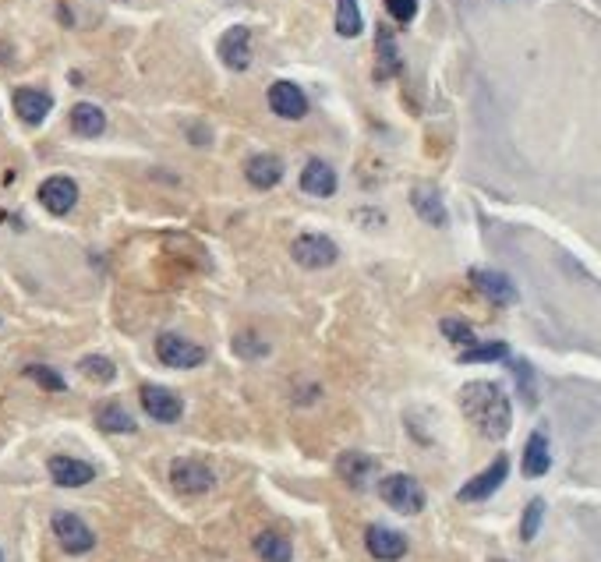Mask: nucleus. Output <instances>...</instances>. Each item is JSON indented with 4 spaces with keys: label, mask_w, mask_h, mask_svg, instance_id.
Masks as SVG:
<instances>
[{
    "label": "nucleus",
    "mask_w": 601,
    "mask_h": 562,
    "mask_svg": "<svg viewBox=\"0 0 601 562\" xmlns=\"http://www.w3.org/2000/svg\"><path fill=\"white\" fill-rule=\"evenodd\" d=\"M460 410L467 414V421L484 439H506L510 436L513 410H510L506 393L495 382H467L460 389Z\"/></svg>",
    "instance_id": "f257e3e1"
},
{
    "label": "nucleus",
    "mask_w": 601,
    "mask_h": 562,
    "mask_svg": "<svg viewBox=\"0 0 601 562\" xmlns=\"http://www.w3.org/2000/svg\"><path fill=\"white\" fill-rule=\"evenodd\" d=\"M379 495H382L386 506H393L403 517H414V513L425 510V492H421V484L414 482L410 474H390V478H382L379 482Z\"/></svg>",
    "instance_id": "f03ea898"
},
{
    "label": "nucleus",
    "mask_w": 601,
    "mask_h": 562,
    "mask_svg": "<svg viewBox=\"0 0 601 562\" xmlns=\"http://www.w3.org/2000/svg\"><path fill=\"white\" fill-rule=\"evenodd\" d=\"M290 255L305 269H325V266H333L340 258V248L325 234H301L297 241L290 244Z\"/></svg>",
    "instance_id": "7ed1b4c3"
},
{
    "label": "nucleus",
    "mask_w": 601,
    "mask_h": 562,
    "mask_svg": "<svg viewBox=\"0 0 601 562\" xmlns=\"http://www.w3.org/2000/svg\"><path fill=\"white\" fill-rule=\"evenodd\" d=\"M170 482H174L177 492H184V495H205V492H212L216 474H212V467H209L205 460L181 456V460H174V467H170Z\"/></svg>",
    "instance_id": "20e7f679"
},
{
    "label": "nucleus",
    "mask_w": 601,
    "mask_h": 562,
    "mask_svg": "<svg viewBox=\"0 0 601 562\" xmlns=\"http://www.w3.org/2000/svg\"><path fill=\"white\" fill-rule=\"evenodd\" d=\"M53 534H57V541H61V548L68 556H85V552L96 548L92 527L81 517H75V513H53Z\"/></svg>",
    "instance_id": "39448f33"
},
{
    "label": "nucleus",
    "mask_w": 601,
    "mask_h": 562,
    "mask_svg": "<svg viewBox=\"0 0 601 562\" xmlns=\"http://www.w3.org/2000/svg\"><path fill=\"white\" fill-rule=\"evenodd\" d=\"M156 358H160L166 368H199L205 361V351L199 343L177 336V333H163L156 340Z\"/></svg>",
    "instance_id": "423d86ee"
},
{
    "label": "nucleus",
    "mask_w": 601,
    "mask_h": 562,
    "mask_svg": "<svg viewBox=\"0 0 601 562\" xmlns=\"http://www.w3.org/2000/svg\"><path fill=\"white\" fill-rule=\"evenodd\" d=\"M75 201H79V184L64 173H53L40 184V205L53 216H68L75 209Z\"/></svg>",
    "instance_id": "0eeeda50"
},
{
    "label": "nucleus",
    "mask_w": 601,
    "mask_h": 562,
    "mask_svg": "<svg viewBox=\"0 0 601 562\" xmlns=\"http://www.w3.org/2000/svg\"><path fill=\"white\" fill-rule=\"evenodd\" d=\"M506 474H510V460H506V456H495L488 471H481L478 478H471V482L460 488V502H481V499H488L492 492L502 488Z\"/></svg>",
    "instance_id": "6e6552de"
},
{
    "label": "nucleus",
    "mask_w": 601,
    "mask_h": 562,
    "mask_svg": "<svg viewBox=\"0 0 601 562\" xmlns=\"http://www.w3.org/2000/svg\"><path fill=\"white\" fill-rule=\"evenodd\" d=\"M142 407H146V414H149L153 421H160V425H174V421H181V414H184L181 397L170 393V389H163V386H142Z\"/></svg>",
    "instance_id": "1a4fd4ad"
},
{
    "label": "nucleus",
    "mask_w": 601,
    "mask_h": 562,
    "mask_svg": "<svg viewBox=\"0 0 601 562\" xmlns=\"http://www.w3.org/2000/svg\"><path fill=\"white\" fill-rule=\"evenodd\" d=\"M269 107L283 121H301L308 114V96L294 81H273L269 85Z\"/></svg>",
    "instance_id": "9d476101"
},
{
    "label": "nucleus",
    "mask_w": 601,
    "mask_h": 562,
    "mask_svg": "<svg viewBox=\"0 0 601 562\" xmlns=\"http://www.w3.org/2000/svg\"><path fill=\"white\" fill-rule=\"evenodd\" d=\"M364 545H368L371 559H379V562H397L407 556V538H403L400 530H390V527H379V523L368 527Z\"/></svg>",
    "instance_id": "9b49d317"
},
{
    "label": "nucleus",
    "mask_w": 601,
    "mask_h": 562,
    "mask_svg": "<svg viewBox=\"0 0 601 562\" xmlns=\"http://www.w3.org/2000/svg\"><path fill=\"white\" fill-rule=\"evenodd\" d=\"M220 61L227 68H234V71H244L251 64V33L244 25H234V29L223 33V40H220Z\"/></svg>",
    "instance_id": "f8f14e48"
},
{
    "label": "nucleus",
    "mask_w": 601,
    "mask_h": 562,
    "mask_svg": "<svg viewBox=\"0 0 601 562\" xmlns=\"http://www.w3.org/2000/svg\"><path fill=\"white\" fill-rule=\"evenodd\" d=\"M46 467H50V478L61 488H81L96 478V467L85 460H75V456H53Z\"/></svg>",
    "instance_id": "ddd939ff"
},
{
    "label": "nucleus",
    "mask_w": 601,
    "mask_h": 562,
    "mask_svg": "<svg viewBox=\"0 0 601 562\" xmlns=\"http://www.w3.org/2000/svg\"><path fill=\"white\" fill-rule=\"evenodd\" d=\"M301 188L315 199H329L336 192V170L325 160H308L301 170Z\"/></svg>",
    "instance_id": "4468645a"
},
{
    "label": "nucleus",
    "mask_w": 601,
    "mask_h": 562,
    "mask_svg": "<svg viewBox=\"0 0 601 562\" xmlns=\"http://www.w3.org/2000/svg\"><path fill=\"white\" fill-rule=\"evenodd\" d=\"M50 107H53V99L42 89H18L14 92V114L25 124H42L46 114H50Z\"/></svg>",
    "instance_id": "2eb2a0df"
},
{
    "label": "nucleus",
    "mask_w": 601,
    "mask_h": 562,
    "mask_svg": "<svg viewBox=\"0 0 601 562\" xmlns=\"http://www.w3.org/2000/svg\"><path fill=\"white\" fill-rule=\"evenodd\" d=\"M244 177L255 184V188H262V192H269V188H277L283 177V163L277 156H269V153H262V156H251L248 166H244Z\"/></svg>",
    "instance_id": "dca6fc26"
},
{
    "label": "nucleus",
    "mask_w": 601,
    "mask_h": 562,
    "mask_svg": "<svg viewBox=\"0 0 601 562\" xmlns=\"http://www.w3.org/2000/svg\"><path fill=\"white\" fill-rule=\"evenodd\" d=\"M549 467H552L549 439H545V432H534L527 439V445H523V474L527 478H541V474H549Z\"/></svg>",
    "instance_id": "f3484780"
},
{
    "label": "nucleus",
    "mask_w": 601,
    "mask_h": 562,
    "mask_svg": "<svg viewBox=\"0 0 601 562\" xmlns=\"http://www.w3.org/2000/svg\"><path fill=\"white\" fill-rule=\"evenodd\" d=\"M336 474L351 484V488H361V484L375 474V460L364 456V453H343V456L336 460Z\"/></svg>",
    "instance_id": "a211bd4d"
},
{
    "label": "nucleus",
    "mask_w": 601,
    "mask_h": 562,
    "mask_svg": "<svg viewBox=\"0 0 601 562\" xmlns=\"http://www.w3.org/2000/svg\"><path fill=\"white\" fill-rule=\"evenodd\" d=\"M71 131L81 135V138H96V135L107 131V114L99 107H92V103H79L71 110Z\"/></svg>",
    "instance_id": "6ab92c4d"
},
{
    "label": "nucleus",
    "mask_w": 601,
    "mask_h": 562,
    "mask_svg": "<svg viewBox=\"0 0 601 562\" xmlns=\"http://www.w3.org/2000/svg\"><path fill=\"white\" fill-rule=\"evenodd\" d=\"M471 280L478 283V290H484L492 301H499V304H510V301H517V290H513V283L506 280L502 273H488V269H474L471 273Z\"/></svg>",
    "instance_id": "aec40b11"
},
{
    "label": "nucleus",
    "mask_w": 601,
    "mask_h": 562,
    "mask_svg": "<svg viewBox=\"0 0 601 562\" xmlns=\"http://www.w3.org/2000/svg\"><path fill=\"white\" fill-rule=\"evenodd\" d=\"M255 556L262 562H290L294 556V548H290V541L277 534V530H262L258 538H255Z\"/></svg>",
    "instance_id": "412c9836"
},
{
    "label": "nucleus",
    "mask_w": 601,
    "mask_h": 562,
    "mask_svg": "<svg viewBox=\"0 0 601 562\" xmlns=\"http://www.w3.org/2000/svg\"><path fill=\"white\" fill-rule=\"evenodd\" d=\"M96 425H99L103 432H117V436H131V432H135V417H131L120 403H103V407L96 410Z\"/></svg>",
    "instance_id": "4be33fe9"
},
{
    "label": "nucleus",
    "mask_w": 601,
    "mask_h": 562,
    "mask_svg": "<svg viewBox=\"0 0 601 562\" xmlns=\"http://www.w3.org/2000/svg\"><path fill=\"white\" fill-rule=\"evenodd\" d=\"M414 209H418V216L428 220L432 227H442V223H446V209H442L439 195H436L432 188H418V192H414Z\"/></svg>",
    "instance_id": "5701e85b"
},
{
    "label": "nucleus",
    "mask_w": 601,
    "mask_h": 562,
    "mask_svg": "<svg viewBox=\"0 0 601 562\" xmlns=\"http://www.w3.org/2000/svg\"><path fill=\"white\" fill-rule=\"evenodd\" d=\"M336 33H340L343 40H354L361 33L358 0H336Z\"/></svg>",
    "instance_id": "b1692460"
},
{
    "label": "nucleus",
    "mask_w": 601,
    "mask_h": 562,
    "mask_svg": "<svg viewBox=\"0 0 601 562\" xmlns=\"http://www.w3.org/2000/svg\"><path fill=\"white\" fill-rule=\"evenodd\" d=\"M510 351L506 343H471L464 354H460V364H484V361H502Z\"/></svg>",
    "instance_id": "393cba45"
},
{
    "label": "nucleus",
    "mask_w": 601,
    "mask_h": 562,
    "mask_svg": "<svg viewBox=\"0 0 601 562\" xmlns=\"http://www.w3.org/2000/svg\"><path fill=\"white\" fill-rule=\"evenodd\" d=\"M25 375H29L33 382H40L42 389H50V393H64V389H68V382H64L53 368H46V364H29Z\"/></svg>",
    "instance_id": "a878e982"
},
{
    "label": "nucleus",
    "mask_w": 601,
    "mask_h": 562,
    "mask_svg": "<svg viewBox=\"0 0 601 562\" xmlns=\"http://www.w3.org/2000/svg\"><path fill=\"white\" fill-rule=\"evenodd\" d=\"M79 368H81V371H85V375H89V379H96V382H110V379L117 375V368H114V361H107V358H96V354L81 358Z\"/></svg>",
    "instance_id": "bb28decb"
},
{
    "label": "nucleus",
    "mask_w": 601,
    "mask_h": 562,
    "mask_svg": "<svg viewBox=\"0 0 601 562\" xmlns=\"http://www.w3.org/2000/svg\"><path fill=\"white\" fill-rule=\"evenodd\" d=\"M541 517H545V502H541V499L527 502V510H523V523H521L523 541H534V534H538V527H541Z\"/></svg>",
    "instance_id": "cd10ccee"
},
{
    "label": "nucleus",
    "mask_w": 601,
    "mask_h": 562,
    "mask_svg": "<svg viewBox=\"0 0 601 562\" xmlns=\"http://www.w3.org/2000/svg\"><path fill=\"white\" fill-rule=\"evenodd\" d=\"M442 336L446 340H453V343H460V347H471V343H478L474 340V333H471V325L460 319H442Z\"/></svg>",
    "instance_id": "c85d7f7f"
},
{
    "label": "nucleus",
    "mask_w": 601,
    "mask_h": 562,
    "mask_svg": "<svg viewBox=\"0 0 601 562\" xmlns=\"http://www.w3.org/2000/svg\"><path fill=\"white\" fill-rule=\"evenodd\" d=\"M386 11L397 18V22H410L418 14V0H386Z\"/></svg>",
    "instance_id": "c756f323"
},
{
    "label": "nucleus",
    "mask_w": 601,
    "mask_h": 562,
    "mask_svg": "<svg viewBox=\"0 0 601 562\" xmlns=\"http://www.w3.org/2000/svg\"><path fill=\"white\" fill-rule=\"evenodd\" d=\"M517 382H521L523 386V397H527V400L534 403V389H531V368H527V364H517Z\"/></svg>",
    "instance_id": "7c9ffc66"
},
{
    "label": "nucleus",
    "mask_w": 601,
    "mask_h": 562,
    "mask_svg": "<svg viewBox=\"0 0 601 562\" xmlns=\"http://www.w3.org/2000/svg\"><path fill=\"white\" fill-rule=\"evenodd\" d=\"M0 562H4V556H0Z\"/></svg>",
    "instance_id": "2f4dec72"
}]
</instances>
